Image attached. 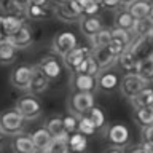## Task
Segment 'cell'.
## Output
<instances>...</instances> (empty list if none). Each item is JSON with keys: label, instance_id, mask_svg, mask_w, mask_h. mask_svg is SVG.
Returning a JSON list of instances; mask_svg holds the SVG:
<instances>
[{"label": "cell", "instance_id": "6da1fadb", "mask_svg": "<svg viewBox=\"0 0 153 153\" xmlns=\"http://www.w3.org/2000/svg\"><path fill=\"white\" fill-rule=\"evenodd\" d=\"M26 120L21 113L18 112L16 108H8L3 110L0 113V131H2L5 136H13L16 137L19 134L24 132V128H26Z\"/></svg>", "mask_w": 153, "mask_h": 153}, {"label": "cell", "instance_id": "7a4b0ae2", "mask_svg": "<svg viewBox=\"0 0 153 153\" xmlns=\"http://www.w3.org/2000/svg\"><path fill=\"white\" fill-rule=\"evenodd\" d=\"M94 107V94L93 93H78L74 91L67 100V108L72 115L83 117Z\"/></svg>", "mask_w": 153, "mask_h": 153}, {"label": "cell", "instance_id": "3957f363", "mask_svg": "<svg viewBox=\"0 0 153 153\" xmlns=\"http://www.w3.org/2000/svg\"><path fill=\"white\" fill-rule=\"evenodd\" d=\"M14 108L24 117L26 121H32V120L38 118L42 115V104L37 99V96L32 94H24L14 102Z\"/></svg>", "mask_w": 153, "mask_h": 153}, {"label": "cell", "instance_id": "277c9868", "mask_svg": "<svg viewBox=\"0 0 153 153\" xmlns=\"http://www.w3.org/2000/svg\"><path fill=\"white\" fill-rule=\"evenodd\" d=\"M148 88V83L143 81L140 76H139L136 72L134 74H126L120 81V91L126 99L132 100L136 99L142 91H145Z\"/></svg>", "mask_w": 153, "mask_h": 153}, {"label": "cell", "instance_id": "5b68a950", "mask_svg": "<svg viewBox=\"0 0 153 153\" xmlns=\"http://www.w3.org/2000/svg\"><path fill=\"white\" fill-rule=\"evenodd\" d=\"M76 46H78V40H76V35L72 30H62L53 37L51 50L56 56L64 57L72 50H75Z\"/></svg>", "mask_w": 153, "mask_h": 153}, {"label": "cell", "instance_id": "8992f818", "mask_svg": "<svg viewBox=\"0 0 153 153\" xmlns=\"http://www.w3.org/2000/svg\"><path fill=\"white\" fill-rule=\"evenodd\" d=\"M105 137L107 140L112 143L113 147L117 148H126L129 145V140H131V134H129V129L126 124L121 123H115L110 124V126L105 129Z\"/></svg>", "mask_w": 153, "mask_h": 153}, {"label": "cell", "instance_id": "52a82bcc", "mask_svg": "<svg viewBox=\"0 0 153 153\" xmlns=\"http://www.w3.org/2000/svg\"><path fill=\"white\" fill-rule=\"evenodd\" d=\"M53 13L57 19H61L64 22H80V19L83 18V11L74 0L64 5H54Z\"/></svg>", "mask_w": 153, "mask_h": 153}, {"label": "cell", "instance_id": "ba28073f", "mask_svg": "<svg viewBox=\"0 0 153 153\" xmlns=\"http://www.w3.org/2000/svg\"><path fill=\"white\" fill-rule=\"evenodd\" d=\"M33 76V65H18L10 74V83L16 89L27 91Z\"/></svg>", "mask_w": 153, "mask_h": 153}, {"label": "cell", "instance_id": "9c48e42d", "mask_svg": "<svg viewBox=\"0 0 153 153\" xmlns=\"http://www.w3.org/2000/svg\"><path fill=\"white\" fill-rule=\"evenodd\" d=\"M37 65H38V69L50 78V81L51 80H57L62 75V70H64V64L53 54L42 57Z\"/></svg>", "mask_w": 153, "mask_h": 153}, {"label": "cell", "instance_id": "30bf717a", "mask_svg": "<svg viewBox=\"0 0 153 153\" xmlns=\"http://www.w3.org/2000/svg\"><path fill=\"white\" fill-rule=\"evenodd\" d=\"M89 54H91V48H88V46H76L75 50H72L69 54H65L64 57H62V64H64V67L69 69L72 74H75L76 69L80 67V64Z\"/></svg>", "mask_w": 153, "mask_h": 153}, {"label": "cell", "instance_id": "8fae6325", "mask_svg": "<svg viewBox=\"0 0 153 153\" xmlns=\"http://www.w3.org/2000/svg\"><path fill=\"white\" fill-rule=\"evenodd\" d=\"M70 86L74 91H78V93H94L97 88V78L85 74H72Z\"/></svg>", "mask_w": 153, "mask_h": 153}, {"label": "cell", "instance_id": "7c38bea8", "mask_svg": "<svg viewBox=\"0 0 153 153\" xmlns=\"http://www.w3.org/2000/svg\"><path fill=\"white\" fill-rule=\"evenodd\" d=\"M48 86H50V78H48V76L38 69V65L35 64L33 65V76H32V81L27 88V93L32 94V96H40L48 89Z\"/></svg>", "mask_w": 153, "mask_h": 153}, {"label": "cell", "instance_id": "4fadbf2b", "mask_svg": "<svg viewBox=\"0 0 153 153\" xmlns=\"http://www.w3.org/2000/svg\"><path fill=\"white\" fill-rule=\"evenodd\" d=\"M78 27H80V32L85 37L91 38L104 29V22L99 16H83L78 22Z\"/></svg>", "mask_w": 153, "mask_h": 153}, {"label": "cell", "instance_id": "5bb4252c", "mask_svg": "<svg viewBox=\"0 0 153 153\" xmlns=\"http://www.w3.org/2000/svg\"><path fill=\"white\" fill-rule=\"evenodd\" d=\"M131 16L139 21V19H147L153 14V3L150 0H134V2L126 8Z\"/></svg>", "mask_w": 153, "mask_h": 153}, {"label": "cell", "instance_id": "9a60e30c", "mask_svg": "<svg viewBox=\"0 0 153 153\" xmlns=\"http://www.w3.org/2000/svg\"><path fill=\"white\" fill-rule=\"evenodd\" d=\"M10 43L16 48V50H24V48H29L33 43V35H32V30L27 24L19 29V30L14 33V35L10 37Z\"/></svg>", "mask_w": 153, "mask_h": 153}, {"label": "cell", "instance_id": "2e32d148", "mask_svg": "<svg viewBox=\"0 0 153 153\" xmlns=\"http://www.w3.org/2000/svg\"><path fill=\"white\" fill-rule=\"evenodd\" d=\"M91 51H93L94 59L97 61V64L100 67V74L110 70L118 61V57H115L112 53L108 51V48H97V50H91Z\"/></svg>", "mask_w": 153, "mask_h": 153}, {"label": "cell", "instance_id": "e0dca14e", "mask_svg": "<svg viewBox=\"0 0 153 153\" xmlns=\"http://www.w3.org/2000/svg\"><path fill=\"white\" fill-rule=\"evenodd\" d=\"M11 150H13V153H33L37 148L33 145L30 134H19V136L13 137Z\"/></svg>", "mask_w": 153, "mask_h": 153}, {"label": "cell", "instance_id": "ac0fdd59", "mask_svg": "<svg viewBox=\"0 0 153 153\" xmlns=\"http://www.w3.org/2000/svg\"><path fill=\"white\" fill-rule=\"evenodd\" d=\"M46 131L51 134L53 139H69V134H67L65 128H64V120L61 117H51L46 120L45 123Z\"/></svg>", "mask_w": 153, "mask_h": 153}, {"label": "cell", "instance_id": "d6986e66", "mask_svg": "<svg viewBox=\"0 0 153 153\" xmlns=\"http://www.w3.org/2000/svg\"><path fill=\"white\" fill-rule=\"evenodd\" d=\"M117 64L120 65V69H123L126 74H134V72H136V69H137L139 59H137V56L128 48L126 51H123L121 54H120Z\"/></svg>", "mask_w": 153, "mask_h": 153}, {"label": "cell", "instance_id": "ffe728a7", "mask_svg": "<svg viewBox=\"0 0 153 153\" xmlns=\"http://www.w3.org/2000/svg\"><path fill=\"white\" fill-rule=\"evenodd\" d=\"M117 86L120 88V80H118V75L113 74V72L107 70L97 76V88H100L102 91L110 93V91L117 89Z\"/></svg>", "mask_w": 153, "mask_h": 153}, {"label": "cell", "instance_id": "44dd1931", "mask_svg": "<svg viewBox=\"0 0 153 153\" xmlns=\"http://www.w3.org/2000/svg\"><path fill=\"white\" fill-rule=\"evenodd\" d=\"M51 16H54L53 8L38 7V5H32V3H29L26 8V18L32 19V21H45V19H50Z\"/></svg>", "mask_w": 153, "mask_h": 153}, {"label": "cell", "instance_id": "7402d4cb", "mask_svg": "<svg viewBox=\"0 0 153 153\" xmlns=\"http://www.w3.org/2000/svg\"><path fill=\"white\" fill-rule=\"evenodd\" d=\"M75 74H85V75L96 76V78H97V76L100 75V67H99V64H97V61L94 59L93 51H91V54L80 64V67L76 69Z\"/></svg>", "mask_w": 153, "mask_h": 153}, {"label": "cell", "instance_id": "603a6c76", "mask_svg": "<svg viewBox=\"0 0 153 153\" xmlns=\"http://www.w3.org/2000/svg\"><path fill=\"white\" fill-rule=\"evenodd\" d=\"M32 140H33V145H35V148H38V150H48V147H50V143L53 142V137L51 134L46 131V128L43 126L40 129H37V131H33L30 134Z\"/></svg>", "mask_w": 153, "mask_h": 153}, {"label": "cell", "instance_id": "cb8c5ba5", "mask_svg": "<svg viewBox=\"0 0 153 153\" xmlns=\"http://www.w3.org/2000/svg\"><path fill=\"white\" fill-rule=\"evenodd\" d=\"M136 74L140 76L143 81H147L148 85L152 83V81H153V56L139 61Z\"/></svg>", "mask_w": 153, "mask_h": 153}, {"label": "cell", "instance_id": "d4e9b609", "mask_svg": "<svg viewBox=\"0 0 153 153\" xmlns=\"http://www.w3.org/2000/svg\"><path fill=\"white\" fill-rule=\"evenodd\" d=\"M150 33H153V19H152V16L147 18V19H139V21L134 22V27L131 30V35L134 38L147 37V35H150Z\"/></svg>", "mask_w": 153, "mask_h": 153}, {"label": "cell", "instance_id": "484cf974", "mask_svg": "<svg viewBox=\"0 0 153 153\" xmlns=\"http://www.w3.org/2000/svg\"><path fill=\"white\" fill-rule=\"evenodd\" d=\"M69 147L72 153H85L88 148V139L81 132H74L69 134Z\"/></svg>", "mask_w": 153, "mask_h": 153}, {"label": "cell", "instance_id": "4316f807", "mask_svg": "<svg viewBox=\"0 0 153 153\" xmlns=\"http://www.w3.org/2000/svg\"><path fill=\"white\" fill-rule=\"evenodd\" d=\"M24 19L19 16H13V14H3V32L7 35H14L19 29L24 26Z\"/></svg>", "mask_w": 153, "mask_h": 153}, {"label": "cell", "instance_id": "83f0119b", "mask_svg": "<svg viewBox=\"0 0 153 153\" xmlns=\"http://www.w3.org/2000/svg\"><path fill=\"white\" fill-rule=\"evenodd\" d=\"M91 43V50H97V48H107L112 42V30L110 29H102L100 32H97L94 37L88 38Z\"/></svg>", "mask_w": 153, "mask_h": 153}, {"label": "cell", "instance_id": "f1b7e54d", "mask_svg": "<svg viewBox=\"0 0 153 153\" xmlns=\"http://www.w3.org/2000/svg\"><path fill=\"white\" fill-rule=\"evenodd\" d=\"M134 121L140 128H147L153 124V110L142 107V108H134Z\"/></svg>", "mask_w": 153, "mask_h": 153}, {"label": "cell", "instance_id": "f546056e", "mask_svg": "<svg viewBox=\"0 0 153 153\" xmlns=\"http://www.w3.org/2000/svg\"><path fill=\"white\" fill-rule=\"evenodd\" d=\"M134 22H136V19L131 16V13L128 11V10H121L120 13H117V16H115V27H120V29H124V30H132L134 27Z\"/></svg>", "mask_w": 153, "mask_h": 153}, {"label": "cell", "instance_id": "4dcf8cb0", "mask_svg": "<svg viewBox=\"0 0 153 153\" xmlns=\"http://www.w3.org/2000/svg\"><path fill=\"white\" fill-rule=\"evenodd\" d=\"M132 107L134 108H142V107H147V108H152L153 110V89H145L142 91L140 94L137 96L136 99L131 100Z\"/></svg>", "mask_w": 153, "mask_h": 153}, {"label": "cell", "instance_id": "1f68e13d", "mask_svg": "<svg viewBox=\"0 0 153 153\" xmlns=\"http://www.w3.org/2000/svg\"><path fill=\"white\" fill-rule=\"evenodd\" d=\"M18 56V50L14 48L11 43L0 46V65H10L16 61Z\"/></svg>", "mask_w": 153, "mask_h": 153}, {"label": "cell", "instance_id": "d6a6232c", "mask_svg": "<svg viewBox=\"0 0 153 153\" xmlns=\"http://www.w3.org/2000/svg\"><path fill=\"white\" fill-rule=\"evenodd\" d=\"M110 30H112V40L121 43V45H124L126 48L131 46L134 37L131 35L129 30H124V29H120V27H113V29H110Z\"/></svg>", "mask_w": 153, "mask_h": 153}, {"label": "cell", "instance_id": "836d02e7", "mask_svg": "<svg viewBox=\"0 0 153 153\" xmlns=\"http://www.w3.org/2000/svg\"><path fill=\"white\" fill-rule=\"evenodd\" d=\"M48 153H72L69 147V139H53L48 147Z\"/></svg>", "mask_w": 153, "mask_h": 153}, {"label": "cell", "instance_id": "e575fe53", "mask_svg": "<svg viewBox=\"0 0 153 153\" xmlns=\"http://www.w3.org/2000/svg\"><path fill=\"white\" fill-rule=\"evenodd\" d=\"M96 131L97 129H96L88 115H83V117L78 118V132L85 134V136H93V134H96Z\"/></svg>", "mask_w": 153, "mask_h": 153}, {"label": "cell", "instance_id": "d590c367", "mask_svg": "<svg viewBox=\"0 0 153 153\" xmlns=\"http://www.w3.org/2000/svg\"><path fill=\"white\" fill-rule=\"evenodd\" d=\"M88 117L91 118V121H93V124L96 126V129H102L105 126V115L99 107L94 105V107L88 112Z\"/></svg>", "mask_w": 153, "mask_h": 153}, {"label": "cell", "instance_id": "8d00e7d4", "mask_svg": "<svg viewBox=\"0 0 153 153\" xmlns=\"http://www.w3.org/2000/svg\"><path fill=\"white\" fill-rule=\"evenodd\" d=\"M78 118L80 117H76V115H65L64 118V128H65V131L67 134H74L78 131Z\"/></svg>", "mask_w": 153, "mask_h": 153}, {"label": "cell", "instance_id": "74e56055", "mask_svg": "<svg viewBox=\"0 0 153 153\" xmlns=\"http://www.w3.org/2000/svg\"><path fill=\"white\" fill-rule=\"evenodd\" d=\"M100 10H102L100 3L96 2V0H91V2L83 8V16H97Z\"/></svg>", "mask_w": 153, "mask_h": 153}, {"label": "cell", "instance_id": "f35d334b", "mask_svg": "<svg viewBox=\"0 0 153 153\" xmlns=\"http://www.w3.org/2000/svg\"><path fill=\"white\" fill-rule=\"evenodd\" d=\"M107 48H108V51L112 53L115 57H120V54H121L123 51H126V50H128V48L124 46V45H121V43H118V42H115V40L110 42V45H108Z\"/></svg>", "mask_w": 153, "mask_h": 153}, {"label": "cell", "instance_id": "ab89813d", "mask_svg": "<svg viewBox=\"0 0 153 153\" xmlns=\"http://www.w3.org/2000/svg\"><path fill=\"white\" fill-rule=\"evenodd\" d=\"M140 136H142V142H153V124L147 128H142Z\"/></svg>", "mask_w": 153, "mask_h": 153}, {"label": "cell", "instance_id": "60d3db41", "mask_svg": "<svg viewBox=\"0 0 153 153\" xmlns=\"http://www.w3.org/2000/svg\"><path fill=\"white\" fill-rule=\"evenodd\" d=\"M100 7L105 8V10H117L118 7H121V5H120V0H102V2H100Z\"/></svg>", "mask_w": 153, "mask_h": 153}, {"label": "cell", "instance_id": "b9f144b4", "mask_svg": "<svg viewBox=\"0 0 153 153\" xmlns=\"http://www.w3.org/2000/svg\"><path fill=\"white\" fill-rule=\"evenodd\" d=\"M124 153H143V148L140 143H134V145H128L124 148Z\"/></svg>", "mask_w": 153, "mask_h": 153}, {"label": "cell", "instance_id": "7bdbcfd3", "mask_svg": "<svg viewBox=\"0 0 153 153\" xmlns=\"http://www.w3.org/2000/svg\"><path fill=\"white\" fill-rule=\"evenodd\" d=\"M29 3L32 5H38V7H45V8H53V0H30Z\"/></svg>", "mask_w": 153, "mask_h": 153}, {"label": "cell", "instance_id": "ee69618b", "mask_svg": "<svg viewBox=\"0 0 153 153\" xmlns=\"http://www.w3.org/2000/svg\"><path fill=\"white\" fill-rule=\"evenodd\" d=\"M140 145L143 148V153H153V142H142Z\"/></svg>", "mask_w": 153, "mask_h": 153}, {"label": "cell", "instance_id": "f6af8a7d", "mask_svg": "<svg viewBox=\"0 0 153 153\" xmlns=\"http://www.w3.org/2000/svg\"><path fill=\"white\" fill-rule=\"evenodd\" d=\"M7 43H10V35H7V33L2 30V32H0V46L7 45Z\"/></svg>", "mask_w": 153, "mask_h": 153}, {"label": "cell", "instance_id": "bcb514c9", "mask_svg": "<svg viewBox=\"0 0 153 153\" xmlns=\"http://www.w3.org/2000/svg\"><path fill=\"white\" fill-rule=\"evenodd\" d=\"M29 2H30V0H14V3H16V5H19V7H21V8H24V10L27 8Z\"/></svg>", "mask_w": 153, "mask_h": 153}, {"label": "cell", "instance_id": "7dc6e473", "mask_svg": "<svg viewBox=\"0 0 153 153\" xmlns=\"http://www.w3.org/2000/svg\"><path fill=\"white\" fill-rule=\"evenodd\" d=\"M105 153H124V150H121V148H117V147H113V148H108V150H105Z\"/></svg>", "mask_w": 153, "mask_h": 153}, {"label": "cell", "instance_id": "c3c4849f", "mask_svg": "<svg viewBox=\"0 0 153 153\" xmlns=\"http://www.w3.org/2000/svg\"><path fill=\"white\" fill-rule=\"evenodd\" d=\"M132 2H134V0H120V5H121V7H124V10H126Z\"/></svg>", "mask_w": 153, "mask_h": 153}, {"label": "cell", "instance_id": "681fc988", "mask_svg": "<svg viewBox=\"0 0 153 153\" xmlns=\"http://www.w3.org/2000/svg\"><path fill=\"white\" fill-rule=\"evenodd\" d=\"M72 0H53V3L54 5H64V3H69Z\"/></svg>", "mask_w": 153, "mask_h": 153}, {"label": "cell", "instance_id": "f907efd6", "mask_svg": "<svg viewBox=\"0 0 153 153\" xmlns=\"http://www.w3.org/2000/svg\"><path fill=\"white\" fill-rule=\"evenodd\" d=\"M3 137H5V134L0 131V152L3 150Z\"/></svg>", "mask_w": 153, "mask_h": 153}, {"label": "cell", "instance_id": "816d5d0a", "mask_svg": "<svg viewBox=\"0 0 153 153\" xmlns=\"http://www.w3.org/2000/svg\"><path fill=\"white\" fill-rule=\"evenodd\" d=\"M3 30V14H0V32Z\"/></svg>", "mask_w": 153, "mask_h": 153}, {"label": "cell", "instance_id": "f5cc1de1", "mask_svg": "<svg viewBox=\"0 0 153 153\" xmlns=\"http://www.w3.org/2000/svg\"><path fill=\"white\" fill-rule=\"evenodd\" d=\"M33 153H48V150H38V148H37V150L33 152Z\"/></svg>", "mask_w": 153, "mask_h": 153}, {"label": "cell", "instance_id": "db71d44e", "mask_svg": "<svg viewBox=\"0 0 153 153\" xmlns=\"http://www.w3.org/2000/svg\"><path fill=\"white\" fill-rule=\"evenodd\" d=\"M96 2H99V3H100V2H102V0H96Z\"/></svg>", "mask_w": 153, "mask_h": 153}, {"label": "cell", "instance_id": "11a10c76", "mask_svg": "<svg viewBox=\"0 0 153 153\" xmlns=\"http://www.w3.org/2000/svg\"><path fill=\"white\" fill-rule=\"evenodd\" d=\"M0 5H2V0H0Z\"/></svg>", "mask_w": 153, "mask_h": 153}]
</instances>
